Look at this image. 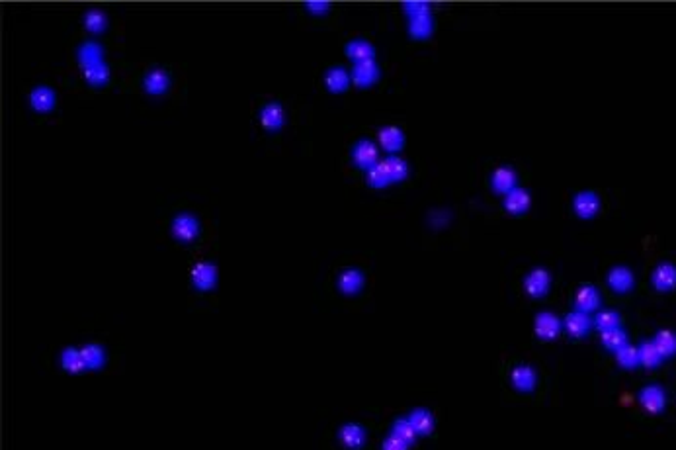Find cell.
<instances>
[{"label":"cell","mask_w":676,"mask_h":450,"mask_svg":"<svg viewBox=\"0 0 676 450\" xmlns=\"http://www.w3.org/2000/svg\"><path fill=\"white\" fill-rule=\"evenodd\" d=\"M79 63L80 69L84 71V79L88 84L102 87L110 81V67L104 61V51L100 43L96 41H87L79 49Z\"/></svg>","instance_id":"1"},{"label":"cell","mask_w":676,"mask_h":450,"mask_svg":"<svg viewBox=\"0 0 676 450\" xmlns=\"http://www.w3.org/2000/svg\"><path fill=\"white\" fill-rule=\"evenodd\" d=\"M377 139H379V145L383 149L391 155L399 153L405 147L406 141L405 131L397 128V126H383V128L377 129Z\"/></svg>","instance_id":"16"},{"label":"cell","mask_w":676,"mask_h":450,"mask_svg":"<svg viewBox=\"0 0 676 450\" xmlns=\"http://www.w3.org/2000/svg\"><path fill=\"white\" fill-rule=\"evenodd\" d=\"M592 325H594V329L604 333V331L621 327V317L616 309H600V312H597V315L592 317Z\"/></svg>","instance_id":"32"},{"label":"cell","mask_w":676,"mask_h":450,"mask_svg":"<svg viewBox=\"0 0 676 450\" xmlns=\"http://www.w3.org/2000/svg\"><path fill=\"white\" fill-rule=\"evenodd\" d=\"M344 55L352 59L354 63L360 61H372L375 59V45L372 41L364 40V38H354V40L346 41L344 45Z\"/></svg>","instance_id":"20"},{"label":"cell","mask_w":676,"mask_h":450,"mask_svg":"<svg viewBox=\"0 0 676 450\" xmlns=\"http://www.w3.org/2000/svg\"><path fill=\"white\" fill-rule=\"evenodd\" d=\"M600 341H602V346L608 349V351H618L624 345H628V333L621 329V327H616V329L604 331V333H600Z\"/></svg>","instance_id":"35"},{"label":"cell","mask_w":676,"mask_h":450,"mask_svg":"<svg viewBox=\"0 0 676 450\" xmlns=\"http://www.w3.org/2000/svg\"><path fill=\"white\" fill-rule=\"evenodd\" d=\"M391 434L399 437V439H401V441H405L406 444H413V442L419 439V433L414 431V427L411 425L409 417L395 419V421H393V425H391Z\"/></svg>","instance_id":"34"},{"label":"cell","mask_w":676,"mask_h":450,"mask_svg":"<svg viewBox=\"0 0 676 450\" xmlns=\"http://www.w3.org/2000/svg\"><path fill=\"white\" fill-rule=\"evenodd\" d=\"M305 9L309 10L311 14H325L331 10V2H326V0H311V2H305Z\"/></svg>","instance_id":"40"},{"label":"cell","mask_w":676,"mask_h":450,"mask_svg":"<svg viewBox=\"0 0 676 450\" xmlns=\"http://www.w3.org/2000/svg\"><path fill=\"white\" fill-rule=\"evenodd\" d=\"M653 343L657 345L659 349V353L663 354V358L667 361L670 356H675L676 354V333L670 329H660L655 333V337H653Z\"/></svg>","instance_id":"31"},{"label":"cell","mask_w":676,"mask_h":450,"mask_svg":"<svg viewBox=\"0 0 676 450\" xmlns=\"http://www.w3.org/2000/svg\"><path fill=\"white\" fill-rule=\"evenodd\" d=\"M366 182L372 186V188H387V186L391 185L389 172L385 169L382 159H379V163H375L374 167H370V169L366 170Z\"/></svg>","instance_id":"33"},{"label":"cell","mask_w":676,"mask_h":450,"mask_svg":"<svg viewBox=\"0 0 676 450\" xmlns=\"http://www.w3.org/2000/svg\"><path fill=\"white\" fill-rule=\"evenodd\" d=\"M518 186V172L510 165H499L491 175V188L499 194H509Z\"/></svg>","instance_id":"12"},{"label":"cell","mask_w":676,"mask_h":450,"mask_svg":"<svg viewBox=\"0 0 676 450\" xmlns=\"http://www.w3.org/2000/svg\"><path fill=\"white\" fill-rule=\"evenodd\" d=\"M192 286L199 292H209L217 284V266L209 260H198L190 270Z\"/></svg>","instance_id":"4"},{"label":"cell","mask_w":676,"mask_h":450,"mask_svg":"<svg viewBox=\"0 0 676 450\" xmlns=\"http://www.w3.org/2000/svg\"><path fill=\"white\" fill-rule=\"evenodd\" d=\"M561 331H563V319L548 309L533 317V333L541 341H553L561 335Z\"/></svg>","instance_id":"3"},{"label":"cell","mask_w":676,"mask_h":450,"mask_svg":"<svg viewBox=\"0 0 676 450\" xmlns=\"http://www.w3.org/2000/svg\"><path fill=\"white\" fill-rule=\"evenodd\" d=\"M59 362H61V368L67 370V372H74V374L88 370L87 361L80 353V346H67V349H63L61 354H59Z\"/></svg>","instance_id":"25"},{"label":"cell","mask_w":676,"mask_h":450,"mask_svg":"<svg viewBox=\"0 0 676 450\" xmlns=\"http://www.w3.org/2000/svg\"><path fill=\"white\" fill-rule=\"evenodd\" d=\"M57 104L55 90L48 87V84H40V87H33L30 92V106H32L35 112H51Z\"/></svg>","instance_id":"22"},{"label":"cell","mask_w":676,"mask_h":450,"mask_svg":"<svg viewBox=\"0 0 676 450\" xmlns=\"http://www.w3.org/2000/svg\"><path fill=\"white\" fill-rule=\"evenodd\" d=\"M637 349H639V364H641L643 368H657L660 362L665 361L663 354L659 353L657 345L653 343V339L651 341H643Z\"/></svg>","instance_id":"30"},{"label":"cell","mask_w":676,"mask_h":450,"mask_svg":"<svg viewBox=\"0 0 676 450\" xmlns=\"http://www.w3.org/2000/svg\"><path fill=\"white\" fill-rule=\"evenodd\" d=\"M616 362L620 364L621 368L631 370L639 366V349L633 345H624L621 349L616 351Z\"/></svg>","instance_id":"36"},{"label":"cell","mask_w":676,"mask_h":450,"mask_svg":"<svg viewBox=\"0 0 676 450\" xmlns=\"http://www.w3.org/2000/svg\"><path fill=\"white\" fill-rule=\"evenodd\" d=\"M594 325H592V317L584 312L573 309L563 317V331L571 339H582L587 337Z\"/></svg>","instance_id":"8"},{"label":"cell","mask_w":676,"mask_h":450,"mask_svg":"<svg viewBox=\"0 0 676 450\" xmlns=\"http://www.w3.org/2000/svg\"><path fill=\"white\" fill-rule=\"evenodd\" d=\"M82 24H84V28H87L88 32L98 33V32H102L104 28H106V24H108V18H106V14H104L102 10L90 9L84 12V16H82Z\"/></svg>","instance_id":"37"},{"label":"cell","mask_w":676,"mask_h":450,"mask_svg":"<svg viewBox=\"0 0 676 450\" xmlns=\"http://www.w3.org/2000/svg\"><path fill=\"white\" fill-rule=\"evenodd\" d=\"M199 231H201V225L199 219L190 212H180L176 214L172 219V234L178 241L192 243L198 239Z\"/></svg>","instance_id":"2"},{"label":"cell","mask_w":676,"mask_h":450,"mask_svg":"<svg viewBox=\"0 0 676 450\" xmlns=\"http://www.w3.org/2000/svg\"><path fill=\"white\" fill-rule=\"evenodd\" d=\"M651 286L659 292H668L676 286V266L672 263H660L651 274Z\"/></svg>","instance_id":"23"},{"label":"cell","mask_w":676,"mask_h":450,"mask_svg":"<svg viewBox=\"0 0 676 450\" xmlns=\"http://www.w3.org/2000/svg\"><path fill=\"white\" fill-rule=\"evenodd\" d=\"M600 196L594 190H579L571 198V206H573L575 216L581 217V219H592L597 216L598 209H600Z\"/></svg>","instance_id":"6"},{"label":"cell","mask_w":676,"mask_h":450,"mask_svg":"<svg viewBox=\"0 0 676 450\" xmlns=\"http://www.w3.org/2000/svg\"><path fill=\"white\" fill-rule=\"evenodd\" d=\"M639 403H641L643 410L649 411V413H660V411L665 410V405H667L665 390L657 386V384L643 386L641 388V392H639Z\"/></svg>","instance_id":"17"},{"label":"cell","mask_w":676,"mask_h":450,"mask_svg":"<svg viewBox=\"0 0 676 450\" xmlns=\"http://www.w3.org/2000/svg\"><path fill=\"white\" fill-rule=\"evenodd\" d=\"M366 429L358 425V423H346V425L340 427V431H338V441H340L344 449L348 450L362 449V446L366 444Z\"/></svg>","instance_id":"19"},{"label":"cell","mask_w":676,"mask_h":450,"mask_svg":"<svg viewBox=\"0 0 676 450\" xmlns=\"http://www.w3.org/2000/svg\"><path fill=\"white\" fill-rule=\"evenodd\" d=\"M510 384L514 390L522 392V394H530L536 390L538 384V372L530 364H514L510 368Z\"/></svg>","instance_id":"7"},{"label":"cell","mask_w":676,"mask_h":450,"mask_svg":"<svg viewBox=\"0 0 676 450\" xmlns=\"http://www.w3.org/2000/svg\"><path fill=\"white\" fill-rule=\"evenodd\" d=\"M409 449V444L405 441H401L399 437L395 434H387L382 442V450H406Z\"/></svg>","instance_id":"39"},{"label":"cell","mask_w":676,"mask_h":450,"mask_svg":"<svg viewBox=\"0 0 676 450\" xmlns=\"http://www.w3.org/2000/svg\"><path fill=\"white\" fill-rule=\"evenodd\" d=\"M409 33L413 35L414 40L430 38L434 33V16H432V12L409 18Z\"/></svg>","instance_id":"27"},{"label":"cell","mask_w":676,"mask_h":450,"mask_svg":"<svg viewBox=\"0 0 676 450\" xmlns=\"http://www.w3.org/2000/svg\"><path fill=\"white\" fill-rule=\"evenodd\" d=\"M409 421L414 427V431L419 433V437H428L434 433V427H436V419L430 413L428 410H413L409 413Z\"/></svg>","instance_id":"26"},{"label":"cell","mask_w":676,"mask_h":450,"mask_svg":"<svg viewBox=\"0 0 676 450\" xmlns=\"http://www.w3.org/2000/svg\"><path fill=\"white\" fill-rule=\"evenodd\" d=\"M598 306H600V292L597 290V286H592V284L579 286V290L575 292V309L589 314V312L598 309Z\"/></svg>","instance_id":"21"},{"label":"cell","mask_w":676,"mask_h":450,"mask_svg":"<svg viewBox=\"0 0 676 450\" xmlns=\"http://www.w3.org/2000/svg\"><path fill=\"white\" fill-rule=\"evenodd\" d=\"M80 353L87 361L88 370H100L104 368V364L108 361V354L100 343H87V345L80 346Z\"/></svg>","instance_id":"28"},{"label":"cell","mask_w":676,"mask_h":450,"mask_svg":"<svg viewBox=\"0 0 676 450\" xmlns=\"http://www.w3.org/2000/svg\"><path fill=\"white\" fill-rule=\"evenodd\" d=\"M403 9H405L406 16L413 18V16H421V14H428L432 12L430 10L428 2H424V0H411V2H405L403 4Z\"/></svg>","instance_id":"38"},{"label":"cell","mask_w":676,"mask_h":450,"mask_svg":"<svg viewBox=\"0 0 676 450\" xmlns=\"http://www.w3.org/2000/svg\"><path fill=\"white\" fill-rule=\"evenodd\" d=\"M382 161L383 165H385L387 172H389L391 182H401V180H405V178L409 177V172H411L409 163H406L403 157H399V155H387V157H383Z\"/></svg>","instance_id":"29"},{"label":"cell","mask_w":676,"mask_h":450,"mask_svg":"<svg viewBox=\"0 0 676 450\" xmlns=\"http://www.w3.org/2000/svg\"><path fill=\"white\" fill-rule=\"evenodd\" d=\"M549 286H551V274L545 268H532L530 273L524 276V290L526 294L533 300L543 297L548 294Z\"/></svg>","instance_id":"9"},{"label":"cell","mask_w":676,"mask_h":450,"mask_svg":"<svg viewBox=\"0 0 676 450\" xmlns=\"http://www.w3.org/2000/svg\"><path fill=\"white\" fill-rule=\"evenodd\" d=\"M323 81H325V87L328 90H333V92H343L350 87L352 82V75L348 69H344L340 65H334L331 69H326L325 75H323Z\"/></svg>","instance_id":"24"},{"label":"cell","mask_w":676,"mask_h":450,"mask_svg":"<svg viewBox=\"0 0 676 450\" xmlns=\"http://www.w3.org/2000/svg\"><path fill=\"white\" fill-rule=\"evenodd\" d=\"M336 284H338V290H340L343 294H346V296H354V294H358L360 290L364 288V284H366V274L362 273L360 268H356V266H350V268H344L343 273L338 274Z\"/></svg>","instance_id":"13"},{"label":"cell","mask_w":676,"mask_h":450,"mask_svg":"<svg viewBox=\"0 0 676 450\" xmlns=\"http://www.w3.org/2000/svg\"><path fill=\"white\" fill-rule=\"evenodd\" d=\"M284 120H286V110H284L282 102H278V100L264 102L262 108H260V121H262L264 129L276 131V129L284 126Z\"/></svg>","instance_id":"14"},{"label":"cell","mask_w":676,"mask_h":450,"mask_svg":"<svg viewBox=\"0 0 676 450\" xmlns=\"http://www.w3.org/2000/svg\"><path fill=\"white\" fill-rule=\"evenodd\" d=\"M170 82H172V77H170V72L167 69H162V67H151L149 71L143 75V89L149 92V94H162V92H167L170 89Z\"/></svg>","instance_id":"11"},{"label":"cell","mask_w":676,"mask_h":450,"mask_svg":"<svg viewBox=\"0 0 676 450\" xmlns=\"http://www.w3.org/2000/svg\"><path fill=\"white\" fill-rule=\"evenodd\" d=\"M352 82L358 84V87H370L379 79V65L375 63V59L372 61H360V63L352 65Z\"/></svg>","instance_id":"18"},{"label":"cell","mask_w":676,"mask_h":450,"mask_svg":"<svg viewBox=\"0 0 676 450\" xmlns=\"http://www.w3.org/2000/svg\"><path fill=\"white\" fill-rule=\"evenodd\" d=\"M352 161L362 170H367L370 167H374L375 163H379V149H377V145H375L372 139H367V137L358 139V141L354 143V147H352Z\"/></svg>","instance_id":"5"},{"label":"cell","mask_w":676,"mask_h":450,"mask_svg":"<svg viewBox=\"0 0 676 450\" xmlns=\"http://www.w3.org/2000/svg\"><path fill=\"white\" fill-rule=\"evenodd\" d=\"M606 282L616 294H628L636 286V274L631 273L628 266H614L610 268V273L606 274Z\"/></svg>","instance_id":"10"},{"label":"cell","mask_w":676,"mask_h":450,"mask_svg":"<svg viewBox=\"0 0 676 450\" xmlns=\"http://www.w3.org/2000/svg\"><path fill=\"white\" fill-rule=\"evenodd\" d=\"M502 206L504 209L512 214V216H520V214H524L530 209L532 206V196L530 192L526 190L524 186H516V188H512L509 194H504V202H502Z\"/></svg>","instance_id":"15"}]
</instances>
